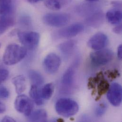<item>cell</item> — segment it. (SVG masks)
<instances>
[{"mask_svg":"<svg viewBox=\"0 0 122 122\" xmlns=\"http://www.w3.org/2000/svg\"><path fill=\"white\" fill-rule=\"evenodd\" d=\"M27 49L17 44L8 45L4 51L2 60L8 66L14 65L22 60L27 55Z\"/></svg>","mask_w":122,"mask_h":122,"instance_id":"6da1fadb","label":"cell"},{"mask_svg":"<svg viewBox=\"0 0 122 122\" xmlns=\"http://www.w3.org/2000/svg\"><path fill=\"white\" fill-rule=\"evenodd\" d=\"M57 113L62 117H68L75 115L79 110V106L75 100L69 98H61L55 105Z\"/></svg>","mask_w":122,"mask_h":122,"instance_id":"7a4b0ae2","label":"cell"},{"mask_svg":"<svg viewBox=\"0 0 122 122\" xmlns=\"http://www.w3.org/2000/svg\"><path fill=\"white\" fill-rule=\"evenodd\" d=\"M17 35L20 43L26 49L33 50L38 46L40 34L34 31H18Z\"/></svg>","mask_w":122,"mask_h":122,"instance_id":"3957f363","label":"cell"},{"mask_svg":"<svg viewBox=\"0 0 122 122\" xmlns=\"http://www.w3.org/2000/svg\"><path fill=\"white\" fill-rule=\"evenodd\" d=\"M43 22L51 27H61L66 25L70 21V16L65 13H48L42 19Z\"/></svg>","mask_w":122,"mask_h":122,"instance_id":"277c9868","label":"cell"},{"mask_svg":"<svg viewBox=\"0 0 122 122\" xmlns=\"http://www.w3.org/2000/svg\"><path fill=\"white\" fill-rule=\"evenodd\" d=\"M114 57V52L109 49H101L92 52L90 55L91 63L96 66H104L112 61Z\"/></svg>","mask_w":122,"mask_h":122,"instance_id":"5b68a950","label":"cell"},{"mask_svg":"<svg viewBox=\"0 0 122 122\" xmlns=\"http://www.w3.org/2000/svg\"><path fill=\"white\" fill-rule=\"evenodd\" d=\"M14 107L19 113L29 116L33 111V102L25 95H19L15 99Z\"/></svg>","mask_w":122,"mask_h":122,"instance_id":"8992f818","label":"cell"},{"mask_svg":"<svg viewBox=\"0 0 122 122\" xmlns=\"http://www.w3.org/2000/svg\"><path fill=\"white\" fill-rule=\"evenodd\" d=\"M61 64L60 57L55 53L47 55L43 62L44 70L49 74H53L58 71Z\"/></svg>","mask_w":122,"mask_h":122,"instance_id":"52a82bcc","label":"cell"},{"mask_svg":"<svg viewBox=\"0 0 122 122\" xmlns=\"http://www.w3.org/2000/svg\"><path fill=\"white\" fill-rule=\"evenodd\" d=\"M107 97L109 102L114 107L119 106L122 101V88L117 83L112 84L107 91Z\"/></svg>","mask_w":122,"mask_h":122,"instance_id":"ba28073f","label":"cell"},{"mask_svg":"<svg viewBox=\"0 0 122 122\" xmlns=\"http://www.w3.org/2000/svg\"><path fill=\"white\" fill-rule=\"evenodd\" d=\"M96 84H97V89L98 97L99 98L107 92L110 85L108 81L104 78L101 72L98 73L96 77L91 78L89 79L88 86L91 88H93Z\"/></svg>","mask_w":122,"mask_h":122,"instance_id":"9c48e42d","label":"cell"},{"mask_svg":"<svg viewBox=\"0 0 122 122\" xmlns=\"http://www.w3.org/2000/svg\"><path fill=\"white\" fill-rule=\"evenodd\" d=\"M84 30V25L80 23H76L60 30L58 35L63 38H70L80 34Z\"/></svg>","mask_w":122,"mask_h":122,"instance_id":"30bf717a","label":"cell"},{"mask_svg":"<svg viewBox=\"0 0 122 122\" xmlns=\"http://www.w3.org/2000/svg\"><path fill=\"white\" fill-rule=\"evenodd\" d=\"M108 38L103 32H98L92 36L87 42L88 46L96 51L103 49L107 44Z\"/></svg>","mask_w":122,"mask_h":122,"instance_id":"8fae6325","label":"cell"},{"mask_svg":"<svg viewBox=\"0 0 122 122\" xmlns=\"http://www.w3.org/2000/svg\"><path fill=\"white\" fill-rule=\"evenodd\" d=\"M13 11L0 15V35L14 25L15 18Z\"/></svg>","mask_w":122,"mask_h":122,"instance_id":"7c38bea8","label":"cell"},{"mask_svg":"<svg viewBox=\"0 0 122 122\" xmlns=\"http://www.w3.org/2000/svg\"><path fill=\"white\" fill-rule=\"evenodd\" d=\"M98 10V7L93 3H83L76 8V11L79 14L87 17Z\"/></svg>","mask_w":122,"mask_h":122,"instance_id":"4fadbf2b","label":"cell"},{"mask_svg":"<svg viewBox=\"0 0 122 122\" xmlns=\"http://www.w3.org/2000/svg\"><path fill=\"white\" fill-rule=\"evenodd\" d=\"M75 76V71L73 67L68 68L63 74L61 79L62 86L66 88H70L73 86Z\"/></svg>","mask_w":122,"mask_h":122,"instance_id":"5bb4252c","label":"cell"},{"mask_svg":"<svg viewBox=\"0 0 122 122\" xmlns=\"http://www.w3.org/2000/svg\"><path fill=\"white\" fill-rule=\"evenodd\" d=\"M106 16L110 23L114 25L119 24L122 21L121 10L115 8L111 9L107 12Z\"/></svg>","mask_w":122,"mask_h":122,"instance_id":"9a60e30c","label":"cell"},{"mask_svg":"<svg viewBox=\"0 0 122 122\" xmlns=\"http://www.w3.org/2000/svg\"><path fill=\"white\" fill-rule=\"evenodd\" d=\"M76 46V42L74 40H69L61 44L59 49L65 57H69L73 52Z\"/></svg>","mask_w":122,"mask_h":122,"instance_id":"2e32d148","label":"cell"},{"mask_svg":"<svg viewBox=\"0 0 122 122\" xmlns=\"http://www.w3.org/2000/svg\"><path fill=\"white\" fill-rule=\"evenodd\" d=\"M104 18V14L99 10L87 17L86 19V23L92 27H98L103 23Z\"/></svg>","mask_w":122,"mask_h":122,"instance_id":"e0dca14e","label":"cell"},{"mask_svg":"<svg viewBox=\"0 0 122 122\" xmlns=\"http://www.w3.org/2000/svg\"><path fill=\"white\" fill-rule=\"evenodd\" d=\"M11 82L14 86L16 93L20 95L26 89V81L25 77L23 75H18L14 77Z\"/></svg>","mask_w":122,"mask_h":122,"instance_id":"ac0fdd59","label":"cell"},{"mask_svg":"<svg viewBox=\"0 0 122 122\" xmlns=\"http://www.w3.org/2000/svg\"><path fill=\"white\" fill-rule=\"evenodd\" d=\"M27 117L28 120L30 122H46L47 120L48 115L46 110L38 109L32 111Z\"/></svg>","mask_w":122,"mask_h":122,"instance_id":"d6986e66","label":"cell"},{"mask_svg":"<svg viewBox=\"0 0 122 122\" xmlns=\"http://www.w3.org/2000/svg\"><path fill=\"white\" fill-rule=\"evenodd\" d=\"M29 94L33 102L37 105L42 106L44 104V100L41 97V89L39 88V86L32 85L30 90Z\"/></svg>","mask_w":122,"mask_h":122,"instance_id":"ffe728a7","label":"cell"},{"mask_svg":"<svg viewBox=\"0 0 122 122\" xmlns=\"http://www.w3.org/2000/svg\"><path fill=\"white\" fill-rule=\"evenodd\" d=\"M28 76L32 85L39 86L44 82V78L42 75L36 70H30Z\"/></svg>","mask_w":122,"mask_h":122,"instance_id":"44dd1931","label":"cell"},{"mask_svg":"<svg viewBox=\"0 0 122 122\" xmlns=\"http://www.w3.org/2000/svg\"><path fill=\"white\" fill-rule=\"evenodd\" d=\"M68 0H45L44 4L51 10H59L67 3Z\"/></svg>","mask_w":122,"mask_h":122,"instance_id":"7402d4cb","label":"cell"},{"mask_svg":"<svg viewBox=\"0 0 122 122\" xmlns=\"http://www.w3.org/2000/svg\"><path fill=\"white\" fill-rule=\"evenodd\" d=\"M54 86L52 83H48L44 85L41 89V93L44 100H49L54 92Z\"/></svg>","mask_w":122,"mask_h":122,"instance_id":"603a6c76","label":"cell"},{"mask_svg":"<svg viewBox=\"0 0 122 122\" xmlns=\"http://www.w3.org/2000/svg\"><path fill=\"white\" fill-rule=\"evenodd\" d=\"M13 10L11 0H0V15Z\"/></svg>","mask_w":122,"mask_h":122,"instance_id":"cb8c5ba5","label":"cell"},{"mask_svg":"<svg viewBox=\"0 0 122 122\" xmlns=\"http://www.w3.org/2000/svg\"><path fill=\"white\" fill-rule=\"evenodd\" d=\"M107 105L104 102L99 103L96 107L95 113L97 117H102L106 112L107 110Z\"/></svg>","mask_w":122,"mask_h":122,"instance_id":"d4e9b609","label":"cell"},{"mask_svg":"<svg viewBox=\"0 0 122 122\" xmlns=\"http://www.w3.org/2000/svg\"><path fill=\"white\" fill-rule=\"evenodd\" d=\"M20 22L21 25L27 27L30 26L31 20L29 16L27 15H23L20 17Z\"/></svg>","mask_w":122,"mask_h":122,"instance_id":"484cf974","label":"cell"},{"mask_svg":"<svg viewBox=\"0 0 122 122\" xmlns=\"http://www.w3.org/2000/svg\"><path fill=\"white\" fill-rule=\"evenodd\" d=\"M9 72L8 70L0 68V84L4 82L8 77Z\"/></svg>","mask_w":122,"mask_h":122,"instance_id":"4316f807","label":"cell"},{"mask_svg":"<svg viewBox=\"0 0 122 122\" xmlns=\"http://www.w3.org/2000/svg\"><path fill=\"white\" fill-rule=\"evenodd\" d=\"M10 95L9 90L7 88L4 86H0V98L6 99Z\"/></svg>","mask_w":122,"mask_h":122,"instance_id":"83f0119b","label":"cell"},{"mask_svg":"<svg viewBox=\"0 0 122 122\" xmlns=\"http://www.w3.org/2000/svg\"><path fill=\"white\" fill-rule=\"evenodd\" d=\"M111 4L115 9H118L121 10L122 8V2L118 0H114L112 1Z\"/></svg>","mask_w":122,"mask_h":122,"instance_id":"f1b7e54d","label":"cell"},{"mask_svg":"<svg viewBox=\"0 0 122 122\" xmlns=\"http://www.w3.org/2000/svg\"><path fill=\"white\" fill-rule=\"evenodd\" d=\"M122 26L121 24H119L113 29V31L116 34H121L122 33Z\"/></svg>","mask_w":122,"mask_h":122,"instance_id":"f546056e","label":"cell"},{"mask_svg":"<svg viewBox=\"0 0 122 122\" xmlns=\"http://www.w3.org/2000/svg\"><path fill=\"white\" fill-rule=\"evenodd\" d=\"M1 122H16L15 120H14L13 118L11 117H10L6 116L3 117L2 119L1 120Z\"/></svg>","mask_w":122,"mask_h":122,"instance_id":"4dcf8cb0","label":"cell"},{"mask_svg":"<svg viewBox=\"0 0 122 122\" xmlns=\"http://www.w3.org/2000/svg\"><path fill=\"white\" fill-rule=\"evenodd\" d=\"M117 57L120 60H121L122 58V44L120 45L117 48Z\"/></svg>","mask_w":122,"mask_h":122,"instance_id":"1f68e13d","label":"cell"},{"mask_svg":"<svg viewBox=\"0 0 122 122\" xmlns=\"http://www.w3.org/2000/svg\"><path fill=\"white\" fill-rule=\"evenodd\" d=\"M108 76H109L111 77L112 78H115L118 75V72L117 71H111L109 73Z\"/></svg>","mask_w":122,"mask_h":122,"instance_id":"d6a6232c","label":"cell"},{"mask_svg":"<svg viewBox=\"0 0 122 122\" xmlns=\"http://www.w3.org/2000/svg\"><path fill=\"white\" fill-rule=\"evenodd\" d=\"M6 108L5 105L0 101V114L3 113L6 111Z\"/></svg>","mask_w":122,"mask_h":122,"instance_id":"836d02e7","label":"cell"},{"mask_svg":"<svg viewBox=\"0 0 122 122\" xmlns=\"http://www.w3.org/2000/svg\"><path fill=\"white\" fill-rule=\"evenodd\" d=\"M30 3H36L42 0H27Z\"/></svg>","mask_w":122,"mask_h":122,"instance_id":"e575fe53","label":"cell"},{"mask_svg":"<svg viewBox=\"0 0 122 122\" xmlns=\"http://www.w3.org/2000/svg\"><path fill=\"white\" fill-rule=\"evenodd\" d=\"M86 0V1H89V2H93L97 1H98V0Z\"/></svg>","mask_w":122,"mask_h":122,"instance_id":"d590c367","label":"cell"},{"mask_svg":"<svg viewBox=\"0 0 122 122\" xmlns=\"http://www.w3.org/2000/svg\"></svg>","mask_w":122,"mask_h":122,"instance_id":"8d00e7d4","label":"cell"}]
</instances>
